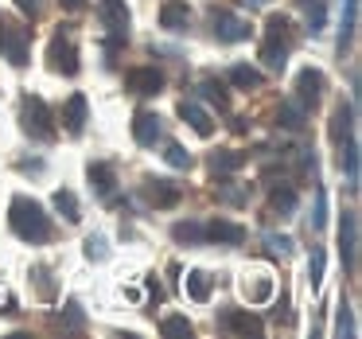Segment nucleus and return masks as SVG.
<instances>
[{"label": "nucleus", "mask_w": 362, "mask_h": 339, "mask_svg": "<svg viewBox=\"0 0 362 339\" xmlns=\"http://www.w3.org/2000/svg\"><path fill=\"white\" fill-rule=\"evenodd\" d=\"M8 222H12V230H16V238H24V242H47L51 238V219L43 214V207L35 203V199H24V195L12 199Z\"/></svg>", "instance_id": "1"}, {"label": "nucleus", "mask_w": 362, "mask_h": 339, "mask_svg": "<svg viewBox=\"0 0 362 339\" xmlns=\"http://www.w3.org/2000/svg\"><path fill=\"white\" fill-rule=\"evenodd\" d=\"M261 59L269 71H281L288 59V20L284 16H269L265 24V43H261Z\"/></svg>", "instance_id": "2"}, {"label": "nucleus", "mask_w": 362, "mask_h": 339, "mask_svg": "<svg viewBox=\"0 0 362 339\" xmlns=\"http://www.w3.org/2000/svg\"><path fill=\"white\" fill-rule=\"evenodd\" d=\"M28 28H20L12 16H0V55L8 59L12 67L28 63Z\"/></svg>", "instance_id": "3"}, {"label": "nucleus", "mask_w": 362, "mask_h": 339, "mask_svg": "<svg viewBox=\"0 0 362 339\" xmlns=\"http://www.w3.org/2000/svg\"><path fill=\"white\" fill-rule=\"evenodd\" d=\"M24 133L35 137V141H55V121H51V110L43 98H28L24 102Z\"/></svg>", "instance_id": "4"}, {"label": "nucleus", "mask_w": 362, "mask_h": 339, "mask_svg": "<svg viewBox=\"0 0 362 339\" xmlns=\"http://www.w3.org/2000/svg\"><path fill=\"white\" fill-rule=\"evenodd\" d=\"M98 16H102L105 32L113 35V43H110V51H113L129 35V8H125V0H98Z\"/></svg>", "instance_id": "5"}, {"label": "nucleus", "mask_w": 362, "mask_h": 339, "mask_svg": "<svg viewBox=\"0 0 362 339\" xmlns=\"http://www.w3.org/2000/svg\"><path fill=\"white\" fill-rule=\"evenodd\" d=\"M51 67H55L59 74H74L78 71V51H74V40H71V32H59L55 40H51Z\"/></svg>", "instance_id": "6"}, {"label": "nucleus", "mask_w": 362, "mask_h": 339, "mask_svg": "<svg viewBox=\"0 0 362 339\" xmlns=\"http://www.w3.org/2000/svg\"><path fill=\"white\" fill-rule=\"evenodd\" d=\"M339 250H343V265L358 269V219L354 211H343V226H339Z\"/></svg>", "instance_id": "7"}, {"label": "nucleus", "mask_w": 362, "mask_h": 339, "mask_svg": "<svg viewBox=\"0 0 362 339\" xmlns=\"http://www.w3.org/2000/svg\"><path fill=\"white\" fill-rule=\"evenodd\" d=\"M214 35L222 43H242L250 40V24L242 16H234V12H214Z\"/></svg>", "instance_id": "8"}, {"label": "nucleus", "mask_w": 362, "mask_h": 339, "mask_svg": "<svg viewBox=\"0 0 362 339\" xmlns=\"http://www.w3.org/2000/svg\"><path fill=\"white\" fill-rule=\"evenodd\" d=\"M125 86L133 90V94H160L164 90V74L160 71H152V67H136V71H129L125 74Z\"/></svg>", "instance_id": "9"}, {"label": "nucleus", "mask_w": 362, "mask_h": 339, "mask_svg": "<svg viewBox=\"0 0 362 339\" xmlns=\"http://www.w3.org/2000/svg\"><path fill=\"white\" fill-rule=\"evenodd\" d=\"M245 238V230L238 226V222H226V219H214V222H206L203 226V242H230V246H238Z\"/></svg>", "instance_id": "10"}, {"label": "nucleus", "mask_w": 362, "mask_h": 339, "mask_svg": "<svg viewBox=\"0 0 362 339\" xmlns=\"http://www.w3.org/2000/svg\"><path fill=\"white\" fill-rule=\"evenodd\" d=\"M296 90H300L296 102L304 105V110H308V105H315V102H320V90H323V74H320V71H312V67H308V71H300Z\"/></svg>", "instance_id": "11"}, {"label": "nucleus", "mask_w": 362, "mask_h": 339, "mask_svg": "<svg viewBox=\"0 0 362 339\" xmlns=\"http://www.w3.org/2000/svg\"><path fill=\"white\" fill-rule=\"evenodd\" d=\"M160 133H164V125H160L156 113H136L133 117V141L136 144H156Z\"/></svg>", "instance_id": "12"}, {"label": "nucleus", "mask_w": 362, "mask_h": 339, "mask_svg": "<svg viewBox=\"0 0 362 339\" xmlns=\"http://www.w3.org/2000/svg\"><path fill=\"white\" fill-rule=\"evenodd\" d=\"M180 117L187 121V125L195 129L199 137H211V133H214V121H211V113H206L199 102H180Z\"/></svg>", "instance_id": "13"}, {"label": "nucleus", "mask_w": 362, "mask_h": 339, "mask_svg": "<svg viewBox=\"0 0 362 339\" xmlns=\"http://www.w3.org/2000/svg\"><path fill=\"white\" fill-rule=\"evenodd\" d=\"M63 125H66V133H74V137L86 129V98H82V94H71V98H66V105H63Z\"/></svg>", "instance_id": "14"}, {"label": "nucleus", "mask_w": 362, "mask_h": 339, "mask_svg": "<svg viewBox=\"0 0 362 339\" xmlns=\"http://www.w3.org/2000/svg\"><path fill=\"white\" fill-rule=\"evenodd\" d=\"M191 20L187 4H180V0H168L164 8H160V28H168V32H183Z\"/></svg>", "instance_id": "15"}, {"label": "nucleus", "mask_w": 362, "mask_h": 339, "mask_svg": "<svg viewBox=\"0 0 362 339\" xmlns=\"http://www.w3.org/2000/svg\"><path fill=\"white\" fill-rule=\"evenodd\" d=\"M222 328L238 331V335H261V320L250 316V312H226L222 316Z\"/></svg>", "instance_id": "16"}, {"label": "nucleus", "mask_w": 362, "mask_h": 339, "mask_svg": "<svg viewBox=\"0 0 362 339\" xmlns=\"http://www.w3.org/2000/svg\"><path fill=\"white\" fill-rule=\"evenodd\" d=\"M90 183H94V191L102 199H110L113 188H117V172H113V164H90Z\"/></svg>", "instance_id": "17"}, {"label": "nucleus", "mask_w": 362, "mask_h": 339, "mask_svg": "<svg viewBox=\"0 0 362 339\" xmlns=\"http://www.w3.org/2000/svg\"><path fill=\"white\" fill-rule=\"evenodd\" d=\"M180 195H183V191L175 188L172 180H148V199L156 207H175V203H180Z\"/></svg>", "instance_id": "18"}, {"label": "nucleus", "mask_w": 362, "mask_h": 339, "mask_svg": "<svg viewBox=\"0 0 362 339\" xmlns=\"http://www.w3.org/2000/svg\"><path fill=\"white\" fill-rule=\"evenodd\" d=\"M183 289H187L191 300H199V304H203V300H211V277H206L203 269H191L187 281H183Z\"/></svg>", "instance_id": "19"}, {"label": "nucleus", "mask_w": 362, "mask_h": 339, "mask_svg": "<svg viewBox=\"0 0 362 339\" xmlns=\"http://www.w3.org/2000/svg\"><path fill=\"white\" fill-rule=\"evenodd\" d=\"M242 164H245L242 152H214L211 156V172L214 176H230V172H238Z\"/></svg>", "instance_id": "20"}, {"label": "nucleus", "mask_w": 362, "mask_h": 339, "mask_svg": "<svg viewBox=\"0 0 362 339\" xmlns=\"http://www.w3.org/2000/svg\"><path fill=\"white\" fill-rule=\"evenodd\" d=\"M226 79L234 82L238 90H253V86H261V71H253V67H230Z\"/></svg>", "instance_id": "21"}, {"label": "nucleus", "mask_w": 362, "mask_h": 339, "mask_svg": "<svg viewBox=\"0 0 362 339\" xmlns=\"http://www.w3.org/2000/svg\"><path fill=\"white\" fill-rule=\"evenodd\" d=\"M55 211L63 214L66 222H78V199H74V191H66V188L55 191Z\"/></svg>", "instance_id": "22"}, {"label": "nucleus", "mask_w": 362, "mask_h": 339, "mask_svg": "<svg viewBox=\"0 0 362 339\" xmlns=\"http://www.w3.org/2000/svg\"><path fill=\"white\" fill-rule=\"evenodd\" d=\"M304 117H308V110L296 102V98H288V102L281 105V125L284 129H300V125H304Z\"/></svg>", "instance_id": "23"}, {"label": "nucleus", "mask_w": 362, "mask_h": 339, "mask_svg": "<svg viewBox=\"0 0 362 339\" xmlns=\"http://www.w3.org/2000/svg\"><path fill=\"white\" fill-rule=\"evenodd\" d=\"M175 242H203V226L199 222H175Z\"/></svg>", "instance_id": "24"}, {"label": "nucleus", "mask_w": 362, "mask_h": 339, "mask_svg": "<svg viewBox=\"0 0 362 339\" xmlns=\"http://www.w3.org/2000/svg\"><path fill=\"white\" fill-rule=\"evenodd\" d=\"M273 211H284V214L296 211V191H292V188H276L273 191Z\"/></svg>", "instance_id": "25"}, {"label": "nucleus", "mask_w": 362, "mask_h": 339, "mask_svg": "<svg viewBox=\"0 0 362 339\" xmlns=\"http://www.w3.org/2000/svg\"><path fill=\"white\" fill-rule=\"evenodd\" d=\"M164 160H168L172 168H191V152L183 149V144H168V149H164Z\"/></svg>", "instance_id": "26"}, {"label": "nucleus", "mask_w": 362, "mask_h": 339, "mask_svg": "<svg viewBox=\"0 0 362 339\" xmlns=\"http://www.w3.org/2000/svg\"><path fill=\"white\" fill-rule=\"evenodd\" d=\"M160 331H164V335H191V320H183V316H168V320L160 323Z\"/></svg>", "instance_id": "27"}, {"label": "nucleus", "mask_w": 362, "mask_h": 339, "mask_svg": "<svg viewBox=\"0 0 362 339\" xmlns=\"http://www.w3.org/2000/svg\"><path fill=\"white\" fill-rule=\"evenodd\" d=\"M346 180L351 183H358V141H346Z\"/></svg>", "instance_id": "28"}, {"label": "nucleus", "mask_w": 362, "mask_h": 339, "mask_svg": "<svg viewBox=\"0 0 362 339\" xmlns=\"http://www.w3.org/2000/svg\"><path fill=\"white\" fill-rule=\"evenodd\" d=\"M242 292H245V297H250V300H257V304H261V300H269V292H273V285H269V281H245L242 285Z\"/></svg>", "instance_id": "29"}, {"label": "nucleus", "mask_w": 362, "mask_h": 339, "mask_svg": "<svg viewBox=\"0 0 362 339\" xmlns=\"http://www.w3.org/2000/svg\"><path fill=\"white\" fill-rule=\"evenodd\" d=\"M354 20H358V0H346V12H343V40H339V43H346V40H351Z\"/></svg>", "instance_id": "30"}, {"label": "nucleus", "mask_w": 362, "mask_h": 339, "mask_svg": "<svg viewBox=\"0 0 362 339\" xmlns=\"http://www.w3.org/2000/svg\"><path fill=\"white\" fill-rule=\"evenodd\" d=\"M308 8V24H312V32H320L323 28V0H304Z\"/></svg>", "instance_id": "31"}, {"label": "nucleus", "mask_w": 362, "mask_h": 339, "mask_svg": "<svg viewBox=\"0 0 362 339\" xmlns=\"http://www.w3.org/2000/svg\"><path fill=\"white\" fill-rule=\"evenodd\" d=\"M308 277H312V285L323 281V250H312V258H308Z\"/></svg>", "instance_id": "32"}, {"label": "nucleus", "mask_w": 362, "mask_h": 339, "mask_svg": "<svg viewBox=\"0 0 362 339\" xmlns=\"http://www.w3.org/2000/svg\"><path fill=\"white\" fill-rule=\"evenodd\" d=\"M199 90H203V94H206V98H211V102H218V105H226V90H222V82H214V79H206V82H203V86H199Z\"/></svg>", "instance_id": "33"}, {"label": "nucleus", "mask_w": 362, "mask_h": 339, "mask_svg": "<svg viewBox=\"0 0 362 339\" xmlns=\"http://www.w3.org/2000/svg\"><path fill=\"white\" fill-rule=\"evenodd\" d=\"M16 8L24 12V16H40V12H43V0H16Z\"/></svg>", "instance_id": "34"}, {"label": "nucleus", "mask_w": 362, "mask_h": 339, "mask_svg": "<svg viewBox=\"0 0 362 339\" xmlns=\"http://www.w3.org/2000/svg\"><path fill=\"white\" fill-rule=\"evenodd\" d=\"M86 253L102 261V258H105V238H90V242H86Z\"/></svg>", "instance_id": "35"}, {"label": "nucleus", "mask_w": 362, "mask_h": 339, "mask_svg": "<svg viewBox=\"0 0 362 339\" xmlns=\"http://www.w3.org/2000/svg\"><path fill=\"white\" fill-rule=\"evenodd\" d=\"M66 323H71V328H82V312H78V304H66Z\"/></svg>", "instance_id": "36"}, {"label": "nucleus", "mask_w": 362, "mask_h": 339, "mask_svg": "<svg viewBox=\"0 0 362 339\" xmlns=\"http://www.w3.org/2000/svg\"><path fill=\"white\" fill-rule=\"evenodd\" d=\"M265 242H269V246H273V250H276V253H288V246H292V242H288V238H276V234H269V238H265Z\"/></svg>", "instance_id": "37"}, {"label": "nucleus", "mask_w": 362, "mask_h": 339, "mask_svg": "<svg viewBox=\"0 0 362 339\" xmlns=\"http://www.w3.org/2000/svg\"><path fill=\"white\" fill-rule=\"evenodd\" d=\"M59 4H63L66 12H82V8H86V0H59Z\"/></svg>", "instance_id": "38"}, {"label": "nucleus", "mask_w": 362, "mask_h": 339, "mask_svg": "<svg viewBox=\"0 0 362 339\" xmlns=\"http://www.w3.org/2000/svg\"><path fill=\"white\" fill-rule=\"evenodd\" d=\"M245 4H265V0H245Z\"/></svg>", "instance_id": "39"}]
</instances>
